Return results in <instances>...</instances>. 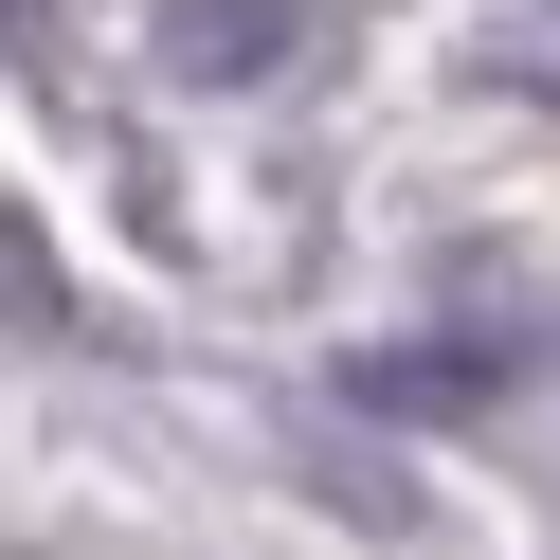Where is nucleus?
<instances>
[{
	"mask_svg": "<svg viewBox=\"0 0 560 560\" xmlns=\"http://www.w3.org/2000/svg\"><path fill=\"white\" fill-rule=\"evenodd\" d=\"M307 19H326V0H163V73L182 91H254V73L307 55Z\"/></svg>",
	"mask_w": 560,
	"mask_h": 560,
	"instance_id": "obj_1",
	"label": "nucleus"
}]
</instances>
